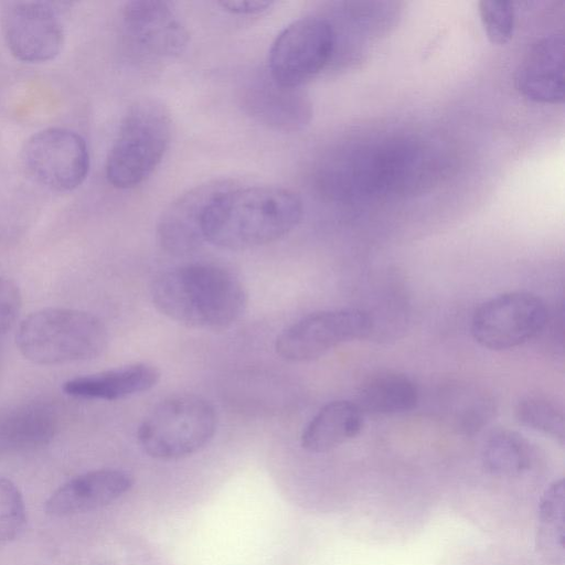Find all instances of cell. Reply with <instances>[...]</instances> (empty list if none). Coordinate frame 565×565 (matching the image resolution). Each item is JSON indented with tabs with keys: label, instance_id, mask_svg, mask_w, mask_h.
I'll return each mask as SVG.
<instances>
[{
	"label": "cell",
	"instance_id": "obj_18",
	"mask_svg": "<svg viewBox=\"0 0 565 565\" xmlns=\"http://www.w3.org/2000/svg\"><path fill=\"white\" fill-rule=\"evenodd\" d=\"M159 380L156 366L139 362L71 379L63 384V391L74 397L117 401L147 392Z\"/></svg>",
	"mask_w": 565,
	"mask_h": 565
},
{
	"label": "cell",
	"instance_id": "obj_16",
	"mask_svg": "<svg viewBox=\"0 0 565 565\" xmlns=\"http://www.w3.org/2000/svg\"><path fill=\"white\" fill-rule=\"evenodd\" d=\"M516 89L527 99L558 104L564 98V41L550 34L530 47L514 76Z\"/></svg>",
	"mask_w": 565,
	"mask_h": 565
},
{
	"label": "cell",
	"instance_id": "obj_22",
	"mask_svg": "<svg viewBox=\"0 0 565 565\" xmlns=\"http://www.w3.org/2000/svg\"><path fill=\"white\" fill-rule=\"evenodd\" d=\"M515 417L522 426L543 433L561 445L564 444L565 417L556 403L541 396L524 397L515 407Z\"/></svg>",
	"mask_w": 565,
	"mask_h": 565
},
{
	"label": "cell",
	"instance_id": "obj_26",
	"mask_svg": "<svg viewBox=\"0 0 565 565\" xmlns=\"http://www.w3.org/2000/svg\"><path fill=\"white\" fill-rule=\"evenodd\" d=\"M224 10L235 14H257L266 11L273 2L259 0H232L218 3Z\"/></svg>",
	"mask_w": 565,
	"mask_h": 565
},
{
	"label": "cell",
	"instance_id": "obj_8",
	"mask_svg": "<svg viewBox=\"0 0 565 565\" xmlns=\"http://www.w3.org/2000/svg\"><path fill=\"white\" fill-rule=\"evenodd\" d=\"M547 320V308L539 297L511 291L479 306L471 319V334L486 349L510 350L537 337Z\"/></svg>",
	"mask_w": 565,
	"mask_h": 565
},
{
	"label": "cell",
	"instance_id": "obj_24",
	"mask_svg": "<svg viewBox=\"0 0 565 565\" xmlns=\"http://www.w3.org/2000/svg\"><path fill=\"white\" fill-rule=\"evenodd\" d=\"M478 10L482 26L491 43L504 45L513 38L515 12L512 2L483 0L479 2Z\"/></svg>",
	"mask_w": 565,
	"mask_h": 565
},
{
	"label": "cell",
	"instance_id": "obj_2",
	"mask_svg": "<svg viewBox=\"0 0 565 565\" xmlns=\"http://www.w3.org/2000/svg\"><path fill=\"white\" fill-rule=\"evenodd\" d=\"M349 145L328 158L320 172L323 189L334 198L380 195L419 182L428 172L426 146L407 137H385Z\"/></svg>",
	"mask_w": 565,
	"mask_h": 565
},
{
	"label": "cell",
	"instance_id": "obj_12",
	"mask_svg": "<svg viewBox=\"0 0 565 565\" xmlns=\"http://www.w3.org/2000/svg\"><path fill=\"white\" fill-rule=\"evenodd\" d=\"M10 52L20 61L42 63L63 46L64 28L56 9L46 2H10L1 18Z\"/></svg>",
	"mask_w": 565,
	"mask_h": 565
},
{
	"label": "cell",
	"instance_id": "obj_19",
	"mask_svg": "<svg viewBox=\"0 0 565 565\" xmlns=\"http://www.w3.org/2000/svg\"><path fill=\"white\" fill-rule=\"evenodd\" d=\"M363 413L350 401H332L319 409L301 434V446L309 452L332 450L360 434Z\"/></svg>",
	"mask_w": 565,
	"mask_h": 565
},
{
	"label": "cell",
	"instance_id": "obj_25",
	"mask_svg": "<svg viewBox=\"0 0 565 565\" xmlns=\"http://www.w3.org/2000/svg\"><path fill=\"white\" fill-rule=\"evenodd\" d=\"M22 306L19 287L12 280L0 277V337L14 324Z\"/></svg>",
	"mask_w": 565,
	"mask_h": 565
},
{
	"label": "cell",
	"instance_id": "obj_14",
	"mask_svg": "<svg viewBox=\"0 0 565 565\" xmlns=\"http://www.w3.org/2000/svg\"><path fill=\"white\" fill-rule=\"evenodd\" d=\"M243 105L250 116L278 130L302 128L311 117V105L301 88L278 84L270 75L253 76L243 87Z\"/></svg>",
	"mask_w": 565,
	"mask_h": 565
},
{
	"label": "cell",
	"instance_id": "obj_23",
	"mask_svg": "<svg viewBox=\"0 0 565 565\" xmlns=\"http://www.w3.org/2000/svg\"><path fill=\"white\" fill-rule=\"evenodd\" d=\"M25 524L26 509L20 490L11 480L0 477V543L20 536Z\"/></svg>",
	"mask_w": 565,
	"mask_h": 565
},
{
	"label": "cell",
	"instance_id": "obj_11",
	"mask_svg": "<svg viewBox=\"0 0 565 565\" xmlns=\"http://www.w3.org/2000/svg\"><path fill=\"white\" fill-rule=\"evenodd\" d=\"M127 44L141 58L160 62L179 56L186 47L189 34L166 1H129L122 9Z\"/></svg>",
	"mask_w": 565,
	"mask_h": 565
},
{
	"label": "cell",
	"instance_id": "obj_15",
	"mask_svg": "<svg viewBox=\"0 0 565 565\" xmlns=\"http://www.w3.org/2000/svg\"><path fill=\"white\" fill-rule=\"evenodd\" d=\"M132 484V477L124 470H92L56 489L45 502V512L62 518L100 509L128 492Z\"/></svg>",
	"mask_w": 565,
	"mask_h": 565
},
{
	"label": "cell",
	"instance_id": "obj_1",
	"mask_svg": "<svg viewBox=\"0 0 565 565\" xmlns=\"http://www.w3.org/2000/svg\"><path fill=\"white\" fill-rule=\"evenodd\" d=\"M301 216V199L289 189L234 184L209 206L203 234L205 241L215 246L248 249L284 237Z\"/></svg>",
	"mask_w": 565,
	"mask_h": 565
},
{
	"label": "cell",
	"instance_id": "obj_10",
	"mask_svg": "<svg viewBox=\"0 0 565 565\" xmlns=\"http://www.w3.org/2000/svg\"><path fill=\"white\" fill-rule=\"evenodd\" d=\"M22 162L38 184L56 192L76 189L89 169L85 140L77 132L60 127L34 134L25 143Z\"/></svg>",
	"mask_w": 565,
	"mask_h": 565
},
{
	"label": "cell",
	"instance_id": "obj_6",
	"mask_svg": "<svg viewBox=\"0 0 565 565\" xmlns=\"http://www.w3.org/2000/svg\"><path fill=\"white\" fill-rule=\"evenodd\" d=\"M216 428L214 406L201 396L183 394L156 405L139 425L137 438L150 457L177 460L204 448Z\"/></svg>",
	"mask_w": 565,
	"mask_h": 565
},
{
	"label": "cell",
	"instance_id": "obj_13",
	"mask_svg": "<svg viewBox=\"0 0 565 565\" xmlns=\"http://www.w3.org/2000/svg\"><path fill=\"white\" fill-rule=\"evenodd\" d=\"M234 184L231 180H212L178 196L158 221L157 237L160 246L177 256L196 250L205 241L203 221L209 206L216 196Z\"/></svg>",
	"mask_w": 565,
	"mask_h": 565
},
{
	"label": "cell",
	"instance_id": "obj_17",
	"mask_svg": "<svg viewBox=\"0 0 565 565\" xmlns=\"http://www.w3.org/2000/svg\"><path fill=\"white\" fill-rule=\"evenodd\" d=\"M60 425L57 408L47 402H25L1 409L0 458L49 445Z\"/></svg>",
	"mask_w": 565,
	"mask_h": 565
},
{
	"label": "cell",
	"instance_id": "obj_9",
	"mask_svg": "<svg viewBox=\"0 0 565 565\" xmlns=\"http://www.w3.org/2000/svg\"><path fill=\"white\" fill-rule=\"evenodd\" d=\"M373 329L372 316L362 309L323 310L287 327L277 337L275 349L286 361H312L342 343L369 337Z\"/></svg>",
	"mask_w": 565,
	"mask_h": 565
},
{
	"label": "cell",
	"instance_id": "obj_4",
	"mask_svg": "<svg viewBox=\"0 0 565 565\" xmlns=\"http://www.w3.org/2000/svg\"><path fill=\"white\" fill-rule=\"evenodd\" d=\"M108 332L103 321L86 311L44 308L25 317L15 333V344L29 361L57 365L100 355Z\"/></svg>",
	"mask_w": 565,
	"mask_h": 565
},
{
	"label": "cell",
	"instance_id": "obj_7",
	"mask_svg": "<svg viewBox=\"0 0 565 565\" xmlns=\"http://www.w3.org/2000/svg\"><path fill=\"white\" fill-rule=\"evenodd\" d=\"M337 47L332 22L309 15L288 24L269 51L268 72L278 84L300 88L331 61Z\"/></svg>",
	"mask_w": 565,
	"mask_h": 565
},
{
	"label": "cell",
	"instance_id": "obj_5",
	"mask_svg": "<svg viewBox=\"0 0 565 565\" xmlns=\"http://www.w3.org/2000/svg\"><path fill=\"white\" fill-rule=\"evenodd\" d=\"M168 108L141 98L127 110L106 160V177L117 189L142 183L161 162L171 139Z\"/></svg>",
	"mask_w": 565,
	"mask_h": 565
},
{
	"label": "cell",
	"instance_id": "obj_3",
	"mask_svg": "<svg viewBox=\"0 0 565 565\" xmlns=\"http://www.w3.org/2000/svg\"><path fill=\"white\" fill-rule=\"evenodd\" d=\"M153 306L167 318L186 327L220 330L245 312L247 292L228 269L193 263L161 273L151 285Z\"/></svg>",
	"mask_w": 565,
	"mask_h": 565
},
{
	"label": "cell",
	"instance_id": "obj_21",
	"mask_svg": "<svg viewBox=\"0 0 565 565\" xmlns=\"http://www.w3.org/2000/svg\"><path fill=\"white\" fill-rule=\"evenodd\" d=\"M534 461V449L530 441L516 431H493L482 449L486 470L500 477L520 476L530 470Z\"/></svg>",
	"mask_w": 565,
	"mask_h": 565
},
{
	"label": "cell",
	"instance_id": "obj_20",
	"mask_svg": "<svg viewBox=\"0 0 565 565\" xmlns=\"http://www.w3.org/2000/svg\"><path fill=\"white\" fill-rule=\"evenodd\" d=\"M418 398L417 386L408 376L386 372L361 385L355 404L363 414L390 415L413 409Z\"/></svg>",
	"mask_w": 565,
	"mask_h": 565
}]
</instances>
